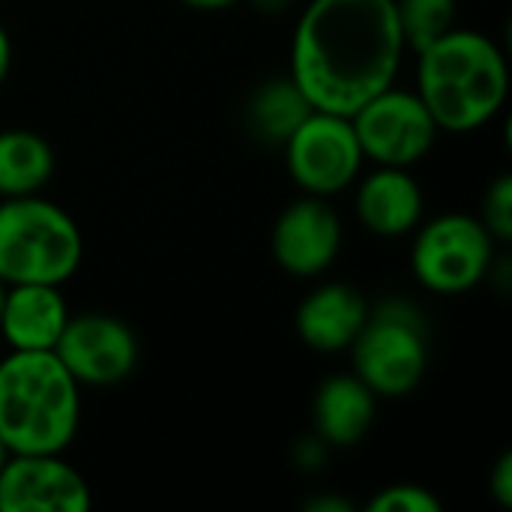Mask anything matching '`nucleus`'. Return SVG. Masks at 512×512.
<instances>
[{
  "mask_svg": "<svg viewBox=\"0 0 512 512\" xmlns=\"http://www.w3.org/2000/svg\"><path fill=\"white\" fill-rule=\"evenodd\" d=\"M402 51L393 0H312L294 33L291 78L312 108L351 117L393 84Z\"/></svg>",
  "mask_w": 512,
  "mask_h": 512,
  "instance_id": "obj_1",
  "label": "nucleus"
},
{
  "mask_svg": "<svg viewBox=\"0 0 512 512\" xmlns=\"http://www.w3.org/2000/svg\"><path fill=\"white\" fill-rule=\"evenodd\" d=\"M417 54V96L426 102L438 129L471 132L504 105L510 87L507 60L489 36L453 27Z\"/></svg>",
  "mask_w": 512,
  "mask_h": 512,
  "instance_id": "obj_2",
  "label": "nucleus"
},
{
  "mask_svg": "<svg viewBox=\"0 0 512 512\" xmlns=\"http://www.w3.org/2000/svg\"><path fill=\"white\" fill-rule=\"evenodd\" d=\"M78 420V381L54 351H12L0 360V441L9 453H63Z\"/></svg>",
  "mask_w": 512,
  "mask_h": 512,
  "instance_id": "obj_3",
  "label": "nucleus"
},
{
  "mask_svg": "<svg viewBox=\"0 0 512 512\" xmlns=\"http://www.w3.org/2000/svg\"><path fill=\"white\" fill-rule=\"evenodd\" d=\"M81 231L66 210L36 195L0 204V279L6 285H63L81 264Z\"/></svg>",
  "mask_w": 512,
  "mask_h": 512,
  "instance_id": "obj_4",
  "label": "nucleus"
},
{
  "mask_svg": "<svg viewBox=\"0 0 512 512\" xmlns=\"http://www.w3.org/2000/svg\"><path fill=\"white\" fill-rule=\"evenodd\" d=\"M354 375L375 396H408L426 375L429 339L420 312L405 300L369 309L366 324L351 342Z\"/></svg>",
  "mask_w": 512,
  "mask_h": 512,
  "instance_id": "obj_5",
  "label": "nucleus"
},
{
  "mask_svg": "<svg viewBox=\"0 0 512 512\" xmlns=\"http://www.w3.org/2000/svg\"><path fill=\"white\" fill-rule=\"evenodd\" d=\"M495 237L489 228L465 213L432 219L414 243L411 264L417 279L438 294H462L474 288L492 267Z\"/></svg>",
  "mask_w": 512,
  "mask_h": 512,
  "instance_id": "obj_6",
  "label": "nucleus"
},
{
  "mask_svg": "<svg viewBox=\"0 0 512 512\" xmlns=\"http://www.w3.org/2000/svg\"><path fill=\"white\" fill-rule=\"evenodd\" d=\"M363 156L387 168H408L420 162L438 135V123L417 93L393 84L375 93L351 114Z\"/></svg>",
  "mask_w": 512,
  "mask_h": 512,
  "instance_id": "obj_7",
  "label": "nucleus"
},
{
  "mask_svg": "<svg viewBox=\"0 0 512 512\" xmlns=\"http://www.w3.org/2000/svg\"><path fill=\"white\" fill-rule=\"evenodd\" d=\"M282 147L297 186L318 198L342 192L363 165V150L351 117L333 111L312 108Z\"/></svg>",
  "mask_w": 512,
  "mask_h": 512,
  "instance_id": "obj_8",
  "label": "nucleus"
},
{
  "mask_svg": "<svg viewBox=\"0 0 512 512\" xmlns=\"http://www.w3.org/2000/svg\"><path fill=\"white\" fill-rule=\"evenodd\" d=\"M54 354L78 384L111 387L135 372L138 339L120 318L87 312L66 321Z\"/></svg>",
  "mask_w": 512,
  "mask_h": 512,
  "instance_id": "obj_9",
  "label": "nucleus"
},
{
  "mask_svg": "<svg viewBox=\"0 0 512 512\" xmlns=\"http://www.w3.org/2000/svg\"><path fill=\"white\" fill-rule=\"evenodd\" d=\"M87 480L60 453H9L0 468L3 512H87Z\"/></svg>",
  "mask_w": 512,
  "mask_h": 512,
  "instance_id": "obj_10",
  "label": "nucleus"
},
{
  "mask_svg": "<svg viewBox=\"0 0 512 512\" xmlns=\"http://www.w3.org/2000/svg\"><path fill=\"white\" fill-rule=\"evenodd\" d=\"M342 249V222L318 195L288 204L273 225V258L294 276L324 273Z\"/></svg>",
  "mask_w": 512,
  "mask_h": 512,
  "instance_id": "obj_11",
  "label": "nucleus"
},
{
  "mask_svg": "<svg viewBox=\"0 0 512 512\" xmlns=\"http://www.w3.org/2000/svg\"><path fill=\"white\" fill-rule=\"evenodd\" d=\"M369 318L366 297L342 282H330L315 288L297 309V333L300 339L321 354L348 351L357 339L360 327Z\"/></svg>",
  "mask_w": 512,
  "mask_h": 512,
  "instance_id": "obj_12",
  "label": "nucleus"
},
{
  "mask_svg": "<svg viewBox=\"0 0 512 512\" xmlns=\"http://www.w3.org/2000/svg\"><path fill=\"white\" fill-rule=\"evenodd\" d=\"M69 309L60 297V285H9L0 333L12 351H54Z\"/></svg>",
  "mask_w": 512,
  "mask_h": 512,
  "instance_id": "obj_13",
  "label": "nucleus"
},
{
  "mask_svg": "<svg viewBox=\"0 0 512 512\" xmlns=\"http://www.w3.org/2000/svg\"><path fill=\"white\" fill-rule=\"evenodd\" d=\"M423 213V189L405 168H387L369 174L357 192L360 222L381 237H402L414 231Z\"/></svg>",
  "mask_w": 512,
  "mask_h": 512,
  "instance_id": "obj_14",
  "label": "nucleus"
},
{
  "mask_svg": "<svg viewBox=\"0 0 512 512\" xmlns=\"http://www.w3.org/2000/svg\"><path fill=\"white\" fill-rule=\"evenodd\" d=\"M375 420V393L357 375L327 378L312 399V423L321 441L354 447L366 438Z\"/></svg>",
  "mask_w": 512,
  "mask_h": 512,
  "instance_id": "obj_15",
  "label": "nucleus"
},
{
  "mask_svg": "<svg viewBox=\"0 0 512 512\" xmlns=\"http://www.w3.org/2000/svg\"><path fill=\"white\" fill-rule=\"evenodd\" d=\"M312 105L294 78H276L261 84L246 105V123L252 138L264 144H285L291 132L309 117Z\"/></svg>",
  "mask_w": 512,
  "mask_h": 512,
  "instance_id": "obj_16",
  "label": "nucleus"
},
{
  "mask_svg": "<svg viewBox=\"0 0 512 512\" xmlns=\"http://www.w3.org/2000/svg\"><path fill=\"white\" fill-rule=\"evenodd\" d=\"M54 174V150L27 129L0 132V195H36Z\"/></svg>",
  "mask_w": 512,
  "mask_h": 512,
  "instance_id": "obj_17",
  "label": "nucleus"
},
{
  "mask_svg": "<svg viewBox=\"0 0 512 512\" xmlns=\"http://www.w3.org/2000/svg\"><path fill=\"white\" fill-rule=\"evenodd\" d=\"M405 48L423 51L453 30L456 0H393Z\"/></svg>",
  "mask_w": 512,
  "mask_h": 512,
  "instance_id": "obj_18",
  "label": "nucleus"
},
{
  "mask_svg": "<svg viewBox=\"0 0 512 512\" xmlns=\"http://www.w3.org/2000/svg\"><path fill=\"white\" fill-rule=\"evenodd\" d=\"M495 240H510L512 237V177L501 174L483 201V219H480Z\"/></svg>",
  "mask_w": 512,
  "mask_h": 512,
  "instance_id": "obj_19",
  "label": "nucleus"
},
{
  "mask_svg": "<svg viewBox=\"0 0 512 512\" xmlns=\"http://www.w3.org/2000/svg\"><path fill=\"white\" fill-rule=\"evenodd\" d=\"M372 512H441V501L420 486H387L372 501Z\"/></svg>",
  "mask_w": 512,
  "mask_h": 512,
  "instance_id": "obj_20",
  "label": "nucleus"
},
{
  "mask_svg": "<svg viewBox=\"0 0 512 512\" xmlns=\"http://www.w3.org/2000/svg\"><path fill=\"white\" fill-rule=\"evenodd\" d=\"M489 492H492V498L507 510L512 507V456L510 453H504L501 459H498V465H495V471H492V477H489Z\"/></svg>",
  "mask_w": 512,
  "mask_h": 512,
  "instance_id": "obj_21",
  "label": "nucleus"
},
{
  "mask_svg": "<svg viewBox=\"0 0 512 512\" xmlns=\"http://www.w3.org/2000/svg\"><path fill=\"white\" fill-rule=\"evenodd\" d=\"M309 512H348L351 504L348 501H333V498H318V501H309L306 504Z\"/></svg>",
  "mask_w": 512,
  "mask_h": 512,
  "instance_id": "obj_22",
  "label": "nucleus"
},
{
  "mask_svg": "<svg viewBox=\"0 0 512 512\" xmlns=\"http://www.w3.org/2000/svg\"><path fill=\"white\" fill-rule=\"evenodd\" d=\"M9 66H12V42H9V33L0 27V81L9 75Z\"/></svg>",
  "mask_w": 512,
  "mask_h": 512,
  "instance_id": "obj_23",
  "label": "nucleus"
},
{
  "mask_svg": "<svg viewBox=\"0 0 512 512\" xmlns=\"http://www.w3.org/2000/svg\"><path fill=\"white\" fill-rule=\"evenodd\" d=\"M183 3H189V6H195V9H225V6H231L234 0H183Z\"/></svg>",
  "mask_w": 512,
  "mask_h": 512,
  "instance_id": "obj_24",
  "label": "nucleus"
},
{
  "mask_svg": "<svg viewBox=\"0 0 512 512\" xmlns=\"http://www.w3.org/2000/svg\"><path fill=\"white\" fill-rule=\"evenodd\" d=\"M3 300H6V282L0 279V312H3Z\"/></svg>",
  "mask_w": 512,
  "mask_h": 512,
  "instance_id": "obj_25",
  "label": "nucleus"
},
{
  "mask_svg": "<svg viewBox=\"0 0 512 512\" xmlns=\"http://www.w3.org/2000/svg\"><path fill=\"white\" fill-rule=\"evenodd\" d=\"M6 456H9V450H6L3 441H0V468H3V462H6Z\"/></svg>",
  "mask_w": 512,
  "mask_h": 512,
  "instance_id": "obj_26",
  "label": "nucleus"
}]
</instances>
